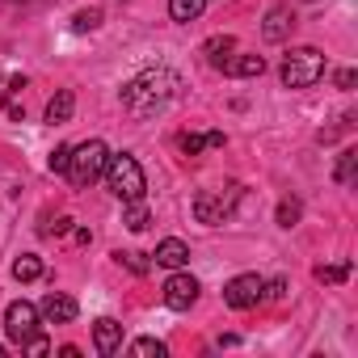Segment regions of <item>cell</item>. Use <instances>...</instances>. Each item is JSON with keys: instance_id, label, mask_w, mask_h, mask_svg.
I'll list each match as a JSON object with an SVG mask.
<instances>
[{"instance_id": "1", "label": "cell", "mask_w": 358, "mask_h": 358, "mask_svg": "<svg viewBox=\"0 0 358 358\" xmlns=\"http://www.w3.org/2000/svg\"><path fill=\"white\" fill-rule=\"evenodd\" d=\"M177 89H182V76H177V72L148 68V72H139L135 80L122 85V110L135 114V118H152V114H160L177 97Z\"/></svg>"}, {"instance_id": "2", "label": "cell", "mask_w": 358, "mask_h": 358, "mask_svg": "<svg viewBox=\"0 0 358 358\" xmlns=\"http://www.w3.org/2000/svg\"><path fill=\"white\" fill-rule=\"evenodd\" d=\"M101 177H106L110 194H114V199H122V203H135V199H143V194H148V177H143V164H139L131 152H118V156H110Z\"/></svg>"}, {"instance_id": "3", "label": "cell", "mask_w": 358, "mask_h": 358, "mask_svg": "<svg viewBox=\"0 0 358 358\" xmlns=\"http://www.w3.org/2000/svg\"><path fill=\"white\" fill-rule=\"evenodd\" d=\"M278 76H282L287 89H312L324 76V51H316V47H291L282 55Z\"/></svg>"}, {"instance_id": "4", "label": "cell", "mask_w": 358, "mask_h": 358, "mask_svg": "<svg viewBox=\"0 0 358 358\" xmlns=\"http://www.w3.org/2000/svg\"><path fill=\"white\" fill-rule=\"evenodd\" d=\"M106 160H110V148L101 139H85L80 148H72V160H68L72 186H93L97 177L106 173Z\"/></svg>"}, {"instance_id": "5", "label": "cell", "mask_w": 358, "mask_h": 358, "mask_svg": "<svg viewBox=\"0 0 358 358\" xmlns=\"http://www.w3.org/2000/svg\"><path fill=\"white\" fill-rule=\"evenodd\" d=\"M236 199H241V186H224V190H199V194H194V215H199V224H207V228L224 224V220L232 215Z\"/></svg>"}, {"instance_id": "6", "label": "cell", "mask_w": 358, "mask_h": 358, "mask_svg": "<svg viewBox=\"0 0 358 358\" xmlns=\"http://www.w3.org/2000/svg\"><path fill=\"white\" fill-rule=\"evenodd\" d=\"M266 299V278L262 274H236L228 287H224V303L236 308V312H249Z\"/></svg>"}, {"instance_id": "7", "label": "cell", "mask_w": 358, "mask_h": 358, "mask_svg": "<svg viewBox=\"0 0 358 358\" xmlns=\"http://www.w3.org/2000/svg\"><path fill=\"white\" fill-rule=\"evenodd\" d=\"M38 308L30 303V299H17V303H9L5 308V333H9V341L13 345H26L34 333H38Z\"/></svg>"}, {"instance_id": "8", "label": "cell", "mask_w": 358, "mask_h": 358, "mask_svg": "<svg viewBox=\"0 0 358 358\" xmlns=\"http://www.w3.org/2000/svg\"><path fill=\"white\" fill-rule=\"evenodd\" d=\"M194 299H199V278L186 274V270H173L169 282H164V308L186 312V308H194Z\"/></svg>"}, {"instance_id": "9", "label": "cell", "mask_w": 358, "mask_h": 358, "mask_svg": "<svg viewBox=\"0 0 358 358\" xmlns=\"http://www.w3.org/2000/svg\"><path fill=\"white\" fill-rule=\"evenodd\" d=\"M38 316H43L47 324H72V320L80 316V303H76L72 295H64V291H51V295L38 303Z\"/></svg>"}, {"instance_id": "10", "label": "cell", "mask_w": 358, "mask_h": 358, "mask_svg": "<svg viewBox=\"0 0 358 358\" xmlns=\"http://www.w3.org/2000/svg\"><path fill=\"white\" fill-rule=\"evenodd\" d=\"M291 30H295V9H291V5H274V9L266 13L262 38H266V43H282V38H291Z\"/></svg>"}, {"instance_id": "11", "label": "cell", "mask_w": 358, "mask_h": 358, "mask_svg": "<svg viewBox=\"0 0 358 358\" xmlns=\"http://www.w3.org/2000/svg\"><path fill=\"white\" fill-rule=\"evenodd\" d=\"M93 345H97V354H101V358L118 354V345H122V324H118L114 316L93 320Z\"/></svg>"}, {"instance_id": "12", "label": "cell", "mask_w": 358, "mask_h": 358, "mask_svg": "<svg viewBox=\"0 0 358 358\" xmlns=\"http://www.w3.org/2000/svg\"><path fill=\"white\" fill-rule=\"evenodd\" d=\"M152 257H156V266H164V270H182V266L190 262V245H186L182 236H164Z\"/></svg>"}, {"instance_id": "13", "label": "cell", "mask_w": 358, "mask_h": 358, "mask_svg": "<svg viewBox=\"0 0 358 358\" xmlns=\"http://www.w3.org/2000/svg\"><path fill=\"white\" fill-rule=\"evenodd\" d=\"M220 72H224V76H241V80H245V76H262V72H266V59H262V55H228V59L220 64Z\"/></svg>"}, {"instance_id": "14", "label": "cell", "mask_w": 358, "mask_h": 358, "mask_svg": "<svg viewBox=\"0 0 358 358\" xmlns=\"http://www.w3.org/2000/svg\"><path fill=\"white\" fill-rule=\"evenodd\" d=\"M72 110H76V93H72V89H59V93L47 101V122H51V127H64V122L72 118Z\"/></svg>"}, {"instance_id": "15", "label": "cell", "mask_w": 358, "mask_h": 358, "mask_svg": "<svg viewBox=\"0 0 358 358\" xmlns=\"http://www.w3.org/2000/svg\"><path fill=\"white\" fill-rule=\"evenodd\" d=\"M177 148H182L186 156H199L203 148H224V131H207V135H182V139H177Z\"/></svg>"}, {"instance_id": "16", "label": "cell", "mask_w": 358, "mask_h": 358, "mask_svg": "<svg viewBox=\"0 0 358 358\" xmlns=\"http://www.w3.org/2000/svg\"><path fill=\"white\" fill-rule=\"evenodd\" d=\"M232 51H236V38H232V34H215V38H207V43H203V55H207V64H211V68H220Z\"/></svg>"}, {"instance_id": "17", "label": "cell", "mask_w": 358, "mask_h": 358, "mask_svg": "<svg viewBox=\"0 0 358 358\" xmlns=\"http://www.w3.org/2000/svg\"><path fill=\"white\" fill-rule=\"evenodd\" d=\"M203 9H207V0H169V17L173 22H199L203 17Z\"/></svg>"}, {"instance_id": "18", "label": "cell", "mask_w": 358, "mask_h": 358, "mask_svg": "<svg viewBox=\"0 0 358 358\" xmlns=\"http://www.w3.org/2000/svg\"><path fill=\"white\" fill-rule=\"evenodd\" d=\"M13 278H17V282H34V278H43V257L22 253V257L13 262Z\"/></svg>"}, {"instance_id": "19", "label": "cell", "mask_w": 358, "mask_h": 358, "mask_svg": "<svg viewBox=\"0 0 358 358\" xmlns=\"http://www.w3.org/2000/svg\"><path fill=\"white\" fill-rule=\"evenodd\" d=\"M122 224H127L131 232H143V228L152 224V211H148V203H143V199L127 203V215H122Z\"/></svg>"}, {"instance_id": "20", "label": "cell", "mask_w": 358, "mask_h": 358, "mask_svg": "<svg viewBox=\"0 0 358 358\" xmlns=\"http://www.w3.org/2000/svg\"><path fill=\"white\" fill-rule=\"evenodd\" d=\"M354 173H358V152L345 148V152L337 156V186H354Z\"/></svg>"}, {"instance_id": "21", "label": "cell", "mask_w": 358, "mask_h": 358, "mask_svg": "<svg viewBox=\"0 0 358 358\" xmlns=\"http://www.w3.org/2000/svg\"><path fill=\"white\" fill-rule=\"evenodd\" d=\"M350 262H333V266H316V282H329V287H337V282H345L350 278Z\"/></svg>"}, {"instance_id": "22", "label": "cell", "mask_w": 358, "mask_h": 358, "mask_svg": "<svg viewBox=\"0 0 358 358\" xmlns=\"http://www.w3.org/2000/svg\"><path fill=\"white\" fill-rule=\"evenodd\" d=\"M22 89H26V76H13V80H9V93H5L9 118H22Z\"/></svg>"}, {"instance_id": "23", "label": "cell", "mask_w": 358, "mask_h": 358, "mask_svg": "<svg viewBox=\"0 0 358 358\" xmlns=\"http://www.w3.org/2000/svg\"><path fill=\"white\" fill-rule=\"evenodd\" d=\"M299 215H303V203H299V199H282V203H278V228H295Z\"/></svg>"}, {"instance_id": "24", "label": "cell", "mask_w": 358, "mask_h": 358, "mask_svg": "<svg viewBox=\"0 0 358 358\" xmlns=\"http://www.w3.org/2000/svg\"><path fill=\"white\" fill-rule=\"evenodd\" d=\"M101 26V9H80L76 17H72V30L76 34H89V30H97Z\"/></svg>"}, {"instance_id": "25", "label": "cell", "mask_w": 358, "mask_h": 358, "mask_svg": "<svg viewBox=\"0 0 358 358\" xmlns=\"http://www.w3.org/2000/svg\"><path fill=\"white\" fill-rule=\"evenodd\" d=\"M131 354H135V358H164V341H156V337H139V341L131 345Z\"/></svg>"}, {"instance_id": "26", "label": "cell", "mask_w": 358, "mask_h": 358, "mask_svg": "<svg viewBox=\"0 0 358 358\" xmlns=\"http://www.w3.org/2000/svg\"><path fill=\"white\" fill-rule=\"evenodd\" d=\"M68 160H72V148H68V143H59V148H55V152L47 156V169H51V173H64V177H68Z\"/></svg>"}, {"instance_id": "27", "label": "cell", "mask_w": 358, "mask_h": 358, "mask_svg": "<svg viewBox=\"0 0 358 358\" xmlns=\"http://www.w3.org/2000/svg\"><path fill=\"white\" fill-rule=\"evenodd\" d=\"M114 257H118L127 270H135V274H148V266H152V262H143V253H122V249H118Z\"/></svg>"}, {"instance_id": "28", "label": "cell", "mask_w": 358, "mask_h": 358, "mask_svg": "<svg viewBox=\"0 0 358 358\" xmlns=\"http://www.w3.org/2000/svg\"><path fill=\"white\" fill-rule=\"evenodd\" d=\"M333 80H337V89H345V93H350V89H354V80H358V72H354V68H337V76H333Z\"/></svg>"}, {"instance_id": "29", "label": "cell", "mask_w": 358, "mask_h": 358, "mask_svg": "<svg viewBox=\"0 0 358 358\" xmlns=\"http://www.w3.org/2000/svg\"><path fill=\"white\" fill-rule=\"evenodd\" d=\"M22 350H26V354H47L51 345H47V337H43V333H34V337H30V341H26Z\"/></svg>"}, {"instance_id": "30", "label": "cell", "mask_w": 358, "mask_h": 358, "mask_svg": "<svg viewBox=\"0 0 358 358\" xmlns=\"http://www.w3.org/2000/svg\"><path fill=\"white\" fill-rule=\"evenodd\" d=\"M266 295H270V299H287V278H274V282H266Z\"/></svg>"}, {"instance_id": "31", "label": "cell", "mask_w": 358, "mask_h": 358, "mask_svg": "<svg viewBox=\"0 0 358 358\" xmlns=\"http://www.w3.org/2000/svg\"><path fill=\"white\" fill-rule=\"evenodd\" d=\"M43 232H47V236H68V232H72V220L64 215V220H55V228H43Z\"/></svg>"}, {"instance_id": "32", "label": "cell", "mask_w": 358, "mask_h": 358, "mask_svg": "<svg viewBox=\"0 0 358 358\" xmlns=\"http://www.w3.org/2000/svg\"><path fill=\"white\" fill-rule=\"evenodd\" d=\"M72 232H76V245H89V241H93V232H89V228H72Z\"/></svg>"}, {"instance_id": "33", "label": "cell", "mask_w": 358, "mask_h": 358, "mask_svg": "<svg viewBox=\"0 0 358 358\" xmlns=\"http://www.w3.org/2000/svg\"><path fill=\"white\" fill-rule=\"evenodd\" d=\"M9 5H22L26 9V5H47V0H9Z\"/></svg>"}, {"instance_id": "34", "label": "cell", "mask_w": 358, "mask_h": 358, "mask_svg": "<svg viewBox=\"0 0 358 358\" xmlns=\"http://www.w3.org/2000/svg\"><path fill=\"white\" fill-rule=\"evenodd\" d=\"M0 354H5V345H0Z\"/></svg>"}]
</instances>
